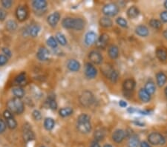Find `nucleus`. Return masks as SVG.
<instances>
[{"instance_id":"nucleus-45","label":"nucleus","mask_w":167,"mask_h":147,"mask_svg":"<svg viewBox=\"0 0 167 147\" xmlns=\"http://www.w3.org/2000/svg\"><path fill=\"white\" fill-rule=\"evenodd\" d=\"M7 124L2 118H0V134L3 133L6 129Z\"/></svg>"},{"instance_id":"nucleus-13","label":"nucleus","mask_w":167,"mask_h":147,"mask_svg":"<svg viewBox=\"0 0 167 147\" xmlns=\"http://www.w3.org/2000/svg\"><path fill=\"white\" fill-rule=\"evenodd\" d=\"M60 19V14L59 12H54L51 14H50L49 16L47 18V22H48V25L51 27H55L57 25V23L59 22Z\"/></svg>"},{"instance_id":"nucleus-38","label":"nucleus","mask_w":167,"mask_h":147,"mask_svg":"<svg viewBox=\"0 0 167 147\" xmlns=\"http://www.w3.org/2000/svg\"><path fill=\"white\" fill-rule=\"evenodd\" d=\"M149 25L152 28H155V29H159V28H161L162 24L160 20L152 19L149 21Z\"/></svg>"},{"instance_id":"nucleus-15","label":"nucleus","mask_w":167,"mask_h":147,"mask_svg":"<svg viewBox=\"0 0 167 147\" xmlns=\"http://www.w3.org/2000/svg\"><path fill=\"white\" fill-rule=\"evenodd\" d=\"M49 51L44 47L39 48L37 53H36V56H37L38 60H40V61H46L48 59V57H49Z\"/></svg>"},{"instance_id":"nucleus-46","label":"nucleus","mask_w":167,"mask_h":147,"mask_svg":"<svg viewBox=\"0 0 167 147\" xmlns=\"http://www.w3.org/2000/svg\"><path fill=\"white\" fill-rule=\"evenodd\" d=\"M2 51L3 53H4V54L7 57H11V56H12V53H11V51H10L9 48H2Z\"/></svg>"},{"instance_id":"nucleus-31","label":"nucleus","mask_w":167,"mask_h":147,"mask_svg":"<svg viewBox=\"0 0 167 147\" xmlns=\"http://www.w3.org/2000/svg\"><path fill=\"white\" fill-rule=\"evenodd\" d=\"M73 111L70 107H67V108H60L59 111V115L63 118H66V117L70 116L73 114Z\"/></svg>"},{"instance_id":"nucleus-9","label":"nucleus","mask_w":167,"mask_h":147,"mask_svg":"<svg viewBox=\"0 0 167 147\" xmlns=\"http://www.w3.org/2000/svg\"><path fill=\"white\" fill-rule=\"evenodd\" d=\"M16 18L20 22L25 21L28 16V11L26 6L20 5L16 8Z\"/></svg>"},{"instance_id":"nucleus-19","label":"nucleus","mask_w":167,"mask_h":147,"mask_svg":"<svg viewBox=\"0 0 167 147\" xmlns=\"http://www.w3.org/2000/svg\"><path fill=\"white\" fill-rule=\"evenodd\" d=\"M135 33L138 35V36H142V37H146L149 33L148 28L146 26H143V25H140L136 27L135 28Z\"/></svg>"},{"instance_id":"nucleus-22","label":"nucleus","mask_w":167,"mask_h":147,"mask_svg":"<svg viewBox=\"0 0 167 147\" xmlns=\"http://www.w3.org/2000/svg\"><path fill=\"white\" fill-rule=\"evenodd\" d=\"M138 95H139L140 99L143 103H148L151 100V94H149L147 92L146 90H145V88L140 89L139 92H138Z\"/></svg>"},{"instance_id":"nucleus-17","label":"nucleus","mask_w":167,"mask_h":147,"mask_svg":"<svg viewBox=\"0 0 167 147\" xmlns=\"http://www.w3.org/2000/svg\"><path fill=\"white\" fill-rule=\"evenodd\" d=\"M48 3L46 0H34L32 2V6L36 11H43L46 8Z\"/></svg>"},{"instance_id":"nucleus-20","label":"nucleus","mask_w":167,"mask_h":147,"mask_svg":"<svg viewBox=\"0 0 167 147\" xmlns=\"http://www.w3.org/2000/svg\"><path fill=\"white\" fill-rule=\"evenodd\" d=\"M135 81L133 79H127L123 82V89L126 91H132L135 88Z\"/></svg>"},{"instance_id":"nucleus-16","label":"nucleus","mask_w":167,"mask_h":147,"mask_svg":"<svg viewBox=\"0 0 167 147\" xmlns=\"http://www.w3.org/2000/svg\"><path fill=\"white\" fill-rule=\"evenodd\" d=\"M97 42V34L94 31H89L85 36V43L87 46H91Z\"/></svg>"},{"instance_id":"nucleus-44","label":"nucleus","mask_w":167,"mask_h":147,"mask_svg":"<svg viewBox=\"0 0 167 147\" xmlns=\"http://www.w3.org/2000/svg\"><path fill=\"white\" fill-rule=\"evenodd\" d=\"M8 58L5 55L0 54V66H3L8 63Z\"/></svg>"},{"instance_id":"nucleus-1","label":"nucleus","mask_w":167,"mask_h":147,"mask_svg":"<svg viewBox=\"0 0 167 147\" xmlns=\"http://www.w3.org/2000/svg\"><path fill=\"white\" fill-rule=\"evenodd\" d=\"M77 128L80 133L88 134L91 130V118L86 114H81L77 118Z\"/></svg>"},{"instance_id":"nucleus-35","label":"nucleus","mask_w":167,"mask_h":147,"mask_svg":"<svg viewBox=\"0 0 167 147\" xmlns=\"http://www.w3.org/2000/svg\"><path fill=\"white\" fill-rule=\"evenodd\" d=\"M56 39L58 43H60L61 46H66L67 44V39L64 34L62 33H57L56 35Z\"/></svg>"},{"instance_id":"nucleus-56","label":"nucleus","mask_w":167,"mask_h":147,"mask_svg":"<svg viewBox=\"0 0 167 147\" xmlns=\"http://www.w3.org/2000/svg\"><path fill=\"white\" fill-rule=\"evenodd\" d=\"M165 94H166V96L167 97V86L166 87V88H165Z\"/></svg>"},{"instance_id":"nucleus-7","label":"nucleus","mask_w":167,"mask_h":147,"mask_svg":"<svg viewBox=\"0 0 167 147\" xmlns=\"http://www.w3.org/2000/svg\"><path fill=\"white\" fill-rule=\"evenodd\" d=\"M22 137L26 142H30L34 139L35 135L31 128V125L28 123H25L22 127Z\"/></svg>"},{"instance_id":"nucleus-2","label":"nucleus","mask_w":167,"mask_h":147,"mask_svg":"<svg viewBox=\"0 0 167 147\" xmlns=\"http://www.w3.org/2000/svg\"><path fill=\"white\" fill-rule=\"evenodd\" d=\"M62 26L66 29L81 31L85 28V22L81 18L67 17L62 21Z\"/></svg>"},{"instance_id":"nucleus-23","label":"nucleus","mask_w":167,"mask_h":147,"mask_svg":"<svg viewBox=\"0 0 167 147\" xmlns=\"http://www.w3.org/2000/svg\"><path fill=\"white\" fill-rule=\"evenodd\" d=\"M40 26L39 25H33V26H31L30 27H28V33L29 35H31L32 37H36L37 36L38 33H39L40 31Z\"/></svg>"},{"instance_id":"nucleus-6","label":"nucleus","mask_w":167,"mask_h":147,"mask_svg":"<svg viewBox=\"0 0 167 147\" xmlns=\"http://www.w3.org/2000/svg\"><path fill=\"white\" fill-rule=\"evenodd\" d=\"M119 12V7L114 3H108L103 8V14L108 16H116Z\"/></svg>"},{"instance_id":"nucleus-4","label":"nucleus","mask_w":167,"mask_h":147,"mask_svg":"<svg viewBox=\"0 0 167 147\" xmlns=\"http://www.w3.org/2000/svg\"><path fill=\"white\" fill-rule=\"evenodd\" d=\"M79 100L80 104L84 107H89L94 102V97L90 91H85L80 96Z\"/></svg>"},{"instance_id":"nucleus-11","label":"nucleus","mask_w":167,"mask_h":147,"mask_svg":"<svg viewBox=\"0 0 167 147\" xmlns=\"http://www.w3.org/2000/svg\"><path fill=\"white\" fill-rule=\"evenodd\" d=\"M126 137V132L123 129H117L112 134V140L115 143H120L125 139Z\"/></svg>"},{"instance_id":"nucleus-57","label":"nucleus","mask_w":167,"mask_h":147,"mask_svg":"<svg viewBox=\"0 0 167 147\" xmlns=\"http://www.w3.org/2000/svg\"><path fill=\"white\" fill-rule=\"evenodd\" d=\"M41 147H46V146H41Z\"/></svg>"},{"instance_id":"nucleus-10","label":"nucleus","mask_w":167,"mask_h":147,"mask_svg":"<svg viewBox=\"0 0 167 147\" xmlns=\"http://www.w3.org/2000/svg\"><path fill=\"white\" fill-rule=\"evenodd\" d=\"M97 71L96 68L91 63H86L85 66V74L86 77L92 79L97 76Z\"/></svg>"},{"instance_id":"nucleus-36","label":"nucleus","mask_w":167,"mask_h":147,"mask_svg":"<svg viewBox=\"0 0 167 147\" xmlns=\"http://www.w3.org/2000/svg\"><path fill=\"white\" fill-rule=\"evenodd\" d=\"M17 28V23L14 20H8L6 23V28L8 31H13Z\"/></svg>"},{"instance_id":"nucleus-8","label":"nucleus","mask_w":167,"mask_h":147,"mask_svg":"<svg viewBox=\"0 0 167 147\" xmlns=\"http://www.w3.org/2000/svg\"><path fill=\"white\" fill-rule=\"evenodd\" d=\"M3 116H4L5 119L6 120V124L7 126L11 129H14L17 126V123H16V120L13 118V114L10 111H8V109L3 112Z\"/></svg>"},{"instance_id":"nucleus-26","label":"nucleus","mask_w":167,"mask_h":147,"mask_svg":"<svg viewBox=\"0 0 167 147\" xmlns=\"http://www.w3.org/2000/svg\"><path fill=\"white\" fill-rule=\"evenodd\" d=\"M156 56L160 61H165L167 59V51L164 48H159L156 50Z\"/></svg>"},{"instance_id":"nucleus-43","label":"nucleus","mask_w":167,"mask_h":147,"mask_svg":"<svg viewBox=\"0 0 167 147\" xmlns=\"http://www.w3.org/2000/svg\"><path fill=\"white\" fill-rule=\"evenodd\" d=\"M32 116L36 120H40L42 119V115L41 113H40V111H38V110H34V111H33Z\"/></svg>"},{"instance_id":"nucleus-29","label":"nucleus","mask_w":167,"mask_h":147,"mask_svg":"<svg viewBox=\"0 0 167 147\" xmlns=\"http://www.w3.org/2000/svg\"><path fill=\"white\" fill-rule=\"evenodd\" d=\"M157 83L160 87L163 86L166 81V76L163 72H159L156 75Z\"/></svg>"},{"instance_id":"nucleus-52","label":"nucleus","mask_w":167,"mask_h":147,"mask_svg":"<svg viewBox=\"0 0 167 147\" xmlns=\"http://www.w3.org/2000/svg\"><path fill=\"white\" fill-rule=\"evenodd\" d=\"M137 111V110L135 109V108H132V107H130V108L128 109V112H130L131 114V113H134V112H135V111Z\"/></svg>"},{"instance_id":"nucleus-21","label":"nucleus","mask_w":167,"mask_h":147,"mask_svg":"<svg viewBox=\"0 0 167 147\" xmlns=\"http://www.w3.org/2000/svg\"><path fill=\"white\" fill-rule=\"evenodd\" d=\"M108 53L110 58H111L113 60L117 59L118 57V56H119V49H118V46L112 45V46H111L108 48Z\"/></svg>"},{"instance_id":"nucleus-54","label":"nucleus","mask_w":167,"mask_h":147,"mask_svg":"<svg viewBox=\"0 0 167 147\" xmlns=\"http://www.w3.org/2000/svg\"><path fill=\"white\" fill-rule=\"evenodd\" d=\"M103 147H113V146L110 144H106Z\"/></svg>"},{"instance_id":"nucleus-25","label":"nucleus","mask_w":167,"mask_h":147,"mask_svg":"<svg viewBox=\"0 0 167 147\" xmlns=\"http://www.w3.org/2000/svg\"><path fill=\"white\" fill-rule=\"evenodd\" d=\"M140 11L138 10V8H136L135 6H131L127 11V15L129 18L131 19H135V18L138 17V15H139Z\"/></svg>"},{"instance_id":"nucleus-14","label":"nucleus","mask_w":167,"mask_h":147,"mask_svg":"<svg viewBox=\"0 0 167 147\" xmlns=\"http://www.w3.org/2000/svg\"><path fill=\"white\" fill-rule=\"evenodd\" d=\"M108 40H109V36L106 33H103L101 36L98 38V39L97 40L96 44L97 46L100 48H105L108 45Z\"/></svg>"},{"instance_id":"nucleus-30","label":"nucleus","mask_w":167,"mask_h":147,"mask_svg":"<svg viewBox=\"0 0 167 147\" xmlns=\"http://www.w3.org/2000/svg\"><path fill=\"white\" fill-rule=\"evenodd\" d=\"M112 20L107 17V16L102 17L100 19V25L103 28H110V27L112 26Z\"/></svg>"},{"instance_id":"nucleus-32","label":"nucleus","mask_w":167,"mask_h":147,"mask_svg":"<svg viewBox=\"0 0 167 147\" xmlns=\"http://www.w3.org/2000/svg\"><path fill=\"white\" fill-rule=\"evenodd\" d=\"M94 139L96 141H101L104 139L105 136H106V132L102 128H99V129L96 130L94 132Z\"/></svg>"},{"instance_id":"nucleus-33","label":"nucleus","mask_w":167,"mask_h":147,"mask_svg":"<svg viewBox=\"0 0 167 147\" xmlns=\"http://www.w3.org/2000/svg\"><path fill=\"white\" fill-rule=\"evenodd\" d=\"M145 90L148 92L149 94H152L155 92V90H156V88H155V83H153L152 81H148L146 83V86H145Z\"/></svg>"},{"instance_id":"nucleus-49","label":"nucleus","mask_w":167,"mask_h":147,"mask_svg":"<svg viewBox=\"0 0 167 147\" xmlns=\"http://www.w3.org/2000/svg\"><path fill=\"white\" fill-rule=\"evenodd\" d=\"M90 147H101L100 146V145L98 143L97 141H93L92 143H91V146H90Z\"/></svg>"},{"instance_id":"nucleus-48","label":"nucleus","mask_w":167,"mask_h":147,"mask_svg":"<svg viewBox=\"0 0 167 147\" xmlns=\"http://www.w3.org/2000/svg\"><path fill=\"white\" fill-rule=\"evenodd\" d=\"M7 16V13L5 11L0 8V21H4L5 19Z\"/></svg>"},{"instance_id":"nucleus-39","label":"nucleus","mask_w":167,"mask_h":147,"mask_svg":"<svg viewBox=\"0 0 167 147\" xmlns=\"http://www.w3.org/2000/svg\"><path fill=\"white\" fill-rule=\"evenodd\" d=\"M48 104L50 108L52 110H56L57 108V103H56V100L53 97H49L48 99Z\"/></svg>"},{"instance_id":"nucleus-55","label":"nucleus","mask_w":167,"mask_h":147,"mask_svg":"<svg viewBox=\"0 0 167 147\" xmlns=\"http://www.w3.org/2000/svg\"><path fill=\"white\" fill-rule=\"evenodd\" d=\"M164 7L167 9V0L164 2Z\"/></svg>"},{"instance_id":"nucleus-18","label":"nucleus","mask_w":167,"mask_h":147,"mask_svg":"<svg viewBox=\"0 0 167 147\" xmlns=\"http://www.w3.org/2000/svg\"><path fill=\"white\" fill-rule=\"evenodd\" d=\"M67 67L71 71L76 72L80 70V63L76 60H70L67 63Z\"/></svg>"},{"instance_id":"nucleus-5","label":"nucleus","mask_w":167,"mask_h":147,"mask_svg":"<svg viewBox=\"0 0 167 147\" xmlns=\"http://www.w3.org/2000/svg\"><path fill=\"white\" fill-rule=\"evenodd\" d=\"M148 141L152 145H164L166 143V139L161 134L158 132H152L148 136Z\"/></svg>"},{"instance_id":"nucleus-3","label":"nucleus","mask_w":167,"mask_h":147,"mask_svg":"<svg viewBox=\"0 0 167 147\" xmlns=\"http://www.w3.org/2000/svg\"><path fill=\"white\" fill-rule=\"evenodd\" d=\"M7 107L8 111H11L12 114L16 115H21L24 111L25 106L24 103L19 98H12L9 100L7 103Z\"/></svg>"},{"instance_id":"nucleus-41","label":"nucleus","mask_w":167,"mask_h":147,"mask_svg":"<svg viewBox=\"0 0 167 147\" xmlns=\"http://www.w3.org/2000/svg\"><path fill=\"white\" fill-rule=\"evenodd\" d=\"M118 77H119V74H118V71L114 70L112 73L111 74V75H110L109 77H108V79H109L111 80V82H112V83H116L117 80L118 79Z\"/></svg>"},{"instance_id":"nucleus-27","label":"nucleus","mask_w":167,"mask_h":147,"mask_svg":"<svg viewBox=\"0 0 167 147\" xmlns=\"http://www.w3.org/2000/svg\"><path fill=\"white\" fill-rule=\"evenodd\" d=\"M140 144V140L138 137L136 135H133L130 136L129 140H128V147H138Z\"/></svg>"},{"instance_id":"nucleus-37","label":"nucleus","mask_w":167,"mask_h":147,"mask_svg":"<svg viewBox=\"0 0 167 147\" xmlns=\"http://www.w3.org/2000/svg\"><path fill=\"white\" fill-rule=\"evenodd\" d=\"M47 44L49 47H51V48H57L58 43L56 41V39H55L53 36H50L48 39H47Z\"/></svg>"},{"instance_id":"nucleus-40","label":"nucleus","mask_w":167,"mask_h":147,"mask_svg":"<svg viewBox=\"0 0 167 147\" xmlns=\"http://www.w3.org/2000/svg\"><path fill=\"white\" fill-rule=\"evenodd\" d=\"M116 22L118 26H120L122 28H127L128 27V22L123 17H118L116 19Z\"/></svg>"},{"instance_id":"nucleus-51","label":"nucleus","mask_w":167,"mask_h":147,"mask_svg":"<svg viewBox=\"0 0 167 147\" xmlns=\"http://www.w3.org/2000/svg\"><path fill=\"white\" fill-rule=\"evenodd\" d=\"M140 147H151L150 145L146 141H143L142 143H140Z\"/></svg>"},{"instance_id":"nucleus-24","label":"nucleus","mask_w":167,"mask_h":147,"mask_svg":"<svg viewBox=\"0 0 167 147\" xmlns=\"http://www.w3.org/2000/svg\"><path fill=\"white\" fill-rule=\"evenodd\" d=\"M12 93L15 97L21 99L25 95V91L21 86H15L12 88Z\"/></svg>"},{"instance_id":"nucleus-12","label":"nucleus","mask_w":167,"mask_h":147,"mask_svg":"<svg viewBox=\"0 0 167 147\" xmlns=\"http://www.w3.org/2000/svg\"><path fill=\"white\" fill-rule=\"evenodd\" d=\"M88 58H89L90 61L94 64H100L103 61V56H102L101 53L97 51H91L88 55Z\"/></svg>"},{"instance_id":"nucleus-50","label":"nucleus","mask_w":167,"mask_h":147,"mask_svg":"<svg viewBox=\"0 0 167 147\" xmlns=\"http://www.w3.org/2000/svg\"><path fill=\"white\" fill-rule=\"evenodd\" d=\"M119 105L120 107H122V108H125V107L127 106V103L124 101V100H120L119 102Z\"/></svg>"},{"instance_id":"nucleus-28","label":"nucleus","mask_w":167,"mask_h":147,"mask_svg":"<svg viewBox=\"0 0 167 147\" xmlns=\"http://www.w3.org/2000/svg\"><path fill=\"white\" fill-rule=\"evenodd\" d=\"M55 126V122L53 120V118H46L44 121V127L46 130L48 131H51L54 128Z\"/></svg>"},{"instance_id":"nucleus-47","label":"nucleus","mask_w":167,"mask_h":147,"mask_svg":"<svg viewBox=\"0 0 167 147\" xmlns=\"http://www.w3.org/2000/svg\"><path fill=\"white\" fill-rule=\"evenodd\" d=\"M160 19L163 22H167V11H163L160 13Z\"/></svg>"},{"instance_id":"nucleus-34","label":"nucleus","mask_w":167,"mask_h":147,"mask_svg":"<svg viewBox=\"0 0 167 147\" xmlns=\"http://www.w3.org/2000/svg\"><path fill=\"white\" fill-rule=\"evenodd\" d=\"M26 74L25 72H22L20 73L19 75H17V76L16 77V78H15V83H16V84L19 85H24L23 83H26Z\"/></svg>"},{"instance_id":"nucleus-42","label":"nucleus","mask_w":167,"mask_h":147,"mask_svg":"<svg viewBox=\"0 0 167 147\" xmlns=\"http://www.w3.org/2000/svg\"><path fill=\"white\" fill-rule=\"evenodd\" d=\"M1 3L5 8H10L12 5L13 2L11 0H2Z\"/></svg>"},{"instance_id":"nucleus-53","label":"nucleus","mask_w":167,"mask_h":147,"mask_svg":"<svg viewBox=\"0 0 167 147\" xmlns=\"http://www.w3.org/2000/svg\"><path fill=\"white\" fill-rule=\"evenodd\" d=\"M163 36H164V37L167 39V29L166 31H164V32H163Z\"/></svg>"}]
</instances>
